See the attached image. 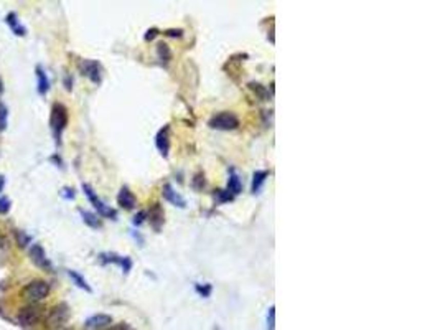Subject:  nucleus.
Masks as SVG:
<instances>
[{
	"mask_svg": "<svg viewBox=\"0 0 440 330\" xmlns=\"http://www.w3.org/2000/svg\"><path fill=\"white\" fill-rule=\"evenodd\" d=\"M50 290H51V287H50L48 282L42 281V279H35V281H31L30 284H27L25 287H23L22 296H23V299H25L27 302L38 304V302L45 301L46 297L50 296Z\"/></svg>",
	"mask_w": 440,
	"mask_h": 330,
	"instance_id": "f257e3e1",
	"label": "nucleus"
},
{
	"mask_svg": "<svg viewBox=\"0 0 440 330\" xmlns=\"http://www.w3.org/2000/svg\"><path fill=\"white\" fill-rule=\"evenodd\" d=\"M68 319H69V307L65 302H61V304L54 305V307L46 314L45 325L50 330H61L63 325L68 322Z\"/></svg>",
	"mask_w": 440,
	"mask_h": 330,
	"instance_id": "f03ea898",
	"label": "nucleus"
},
{
	"mask_svg": "<svg viewBox=\"0 0 440 330\" xmlns=\"http://www.w3.org/2000/svg\"><path fill=\"white\" fill-rule=\"evenodd\" d=\"M50 124H51V131L54 134V139H56V144H60L61 134H63V131H65L66 124H68V111L63 104H54L51 107Z\"/></svg>",
	"mask_w": 440,
	"mask_h": 330,
	"instance_id": "7ed1b4c3",
	"label": "nucleus"
},
{
	"mask_svg": "<svg viewBox=\"0 0 440 330\" xmlns=\"http://www.w3.org/2000/svg\"><path fill=\"white\" fill-rule=\"evenodd\" d=\"M208 125L211 129H218V131H233L239 125V119L236 114L224 111V113H219L211 117Z\"/></svg>",
	"mask_w": 440,
	"mask_h": 330,
	"instance_id": "20e7f679",
	"label": "nucleus"
},
{
	"mask_svg": "<svg viewBox=\"0 0 440 330\" xmlns=\"http://www.w3.org/2000/svg\"><path fill=\"white\" fill-rule=\"evenodd\" d=\"M42 317H43V309L36 304H30L27 307L20 309L18 312V322L23 327H31L38 324Z\"/></svg>",
	"mask_w": 440,
	"mask_h": 330,
	"instance_id": "39448f33",
	"label": "nucleus"
},
{
	"mask_svg": "<svg viewBox=\"0 0 440 330\" xmlns=\"http://www.w3.org/2000/svg\"><path fill=\"white\" fill-rule=\"evenodd\" d=\"M83 190H84L86 196L89 198V201L94 205V208L98 210L99 215H103V216H106V218H116V210H112V208H109L107 205H104V203L98 198L96 193H94V190H92V188H91L88 184L83 185Z\"/></svg>",
	"mask_w": 440,
	"mask_h": 330,
	"instance_id": "423d86ee",
	"label": "nucleus"
},
{
	"mask_svg": "<svg viewBox=\"0 0 440 330\" xmlns=\"http://www.w3.org/2000/svg\"><path fill=\"white\" fill-rule=\"evenodd\" d=\"M81 71L83 75H86L89 78L92 83L99 84L101 83V76H103V69H101V65L98 61H92V60H84L81 63Z\"/></svg>",
	"mask_w": 440,
	"mask_h": 330,
	"instance_id": "0eeeda50",
	"label": "nucleus"
},
{
	"mask_svg": "<svg viewBox=\"0 0 440 330\" xmlns=\"http://www.w3.org/2000/svg\"><path fill=\"white\" fill-rule=\"evenodd\" d=\"M99 259L103 264H107V263H116L119 264L124 272H129L130 268H132V261L130 258H125V256H119L116 253H101L99 254Z\"/></svg>",
	"mask_w": 440,
	"mask_h": 330,
	"instance_id": "6e6552de",
	"label": "nucleus"
},
{
	"mask_svg": "<svg viewBox=\"0 0 440 330\" xmlns=\"http://www.w3.org/2000/svg\"><path fill=\"white\" fill-rule=\"evenodd\" d=\"M30 259L33 261V264H36L38 268L42 269H51V263L50 259L46 258L45 249L40 245H33L30 248Z\"/></svg>",
	"mask_w": 440,
	"mask_h": 330,
	"instance_id": "1a4fd4ad",
	"label": "nucleus"
},
{
	"mask_svg": "<svg viewBox=\"0 0 440 330\" xmlns=\"http://www.w3.org/2000/svg\"><path fill=\"white\" fill-rule=\"evenodd\" d=\"M112 324V317L107 316V314H96V316L89 317L86 320L84 327L88 330H103L106 327H109Z\"/></svg>",
	"mask_w": 440,
	"mask_h": 330,
	"instance_id": "9d476101",
	"label": "nucleus"
},
{
	"mask_svg": "<svg viewBox=\"0 0 440 330\" xmlns=\"http://www.w3.org/2000/svg\"><path fill=\"white\" fill-rule=\"evenodd\" d=\"M155 145L163 157H168V151H170V127L168 125H165V127H162L157 132Z\"/></svg>",
	"mask_w": 440,
	"mask_h": 330,
	"instance_id": "9b49d317",
	"label": "nucleus"
},
{
	"mask_svg": "<svg viewBox=\"0 0 440 330\" xmlns=\"http://www.w3.org/2000/svg\"><path fill=\"white\" fill-rule=\"evenodd\" d=\"M163 196H165V200L171 203V205L180 207V208H185V207H186L185 198H183V196L180 195V193H177V192L174 190V187H171L170 184L163 185Z\"/></svg>",
	"mask_w": 440,
	"mask_h": 330,
	"instance_id": "f8f14e48",
	"label": "nucleus"
},
{
	"mask_svg": "<svg viewBox=\"0 0 440 330\" xmlns=\"http://www.w3.org/2000/svg\"><path fill=\"white\" fill-rule=\"evenodd\" d=\"M117 201H119V205L122 208H125V210H132L133 207H136V203H137L136 196H133V193L129 190L127 187L121 188L119 195H117Z\"/></svg>",
	"mask_w": 440,
	"mask_h": 330,
	"instance_id": "ddd939ff",
	"label": "nucleus"
},
{
	"mask_svg": "<svg viewBox=\"0 0 440 330\" xmlns=\"http://www.w3.org/2000/svg\"><path fill=\"white\" fill-rule=\"evenodd\" d=\"M148 218H150L152 226L159 231L160 226L163 225V210L159 203H154V207L150 208V211H148Z\"/></svg>",
	"mask_w": 440,
	"mask_h": 330,
	"instance_id": "4468645a",
	"label": "nucleus"
},
{
	"mask_svg": "<svg viewBox=\"0 0 440 330\" xmlns=\"http://www.w3.org/2000/svg\"><path fill=\"white\" fill-rule=\"evenodd\" d=\"M241 190H242L241 178H239V175L236 174L234 170H231L229 180H227V192H229V193L234 196V195H239V193H241Z\"/></svg>",
	"mask_w": 440,
	"mask_h": 330,
	"instance_id": "2eb2a0df",
	"label": "nucleus"
},
{
	"mask_svg": "<svg viewBox=\"0 0 440 330\" xmlns=\"http://www.w3.org/2000/svg\"><path fill=\"white\" fill-rule=\"evenodd\" d=\"M269 177V172L267 170H257L254 172L253 175V193H259L261 192V188L265 182V178Z\"/></svg>",
	"mask_w": 440,
	"mask_h": 330,
	"instance_id": "dca6fc26",
	"label": "nucleus"
},
{
	"mask_svg": "<svg viewBox=\"0 0 440 330\" xmlns=\"http://www.w3.org/2000/svg\"><path fill=\"white\" fill-rule=\"evenodd\" d=\"M36 78H38V93L40 94H46L50 89V81H48V76L43 71V68L36 66Z\"/></svg>",
	"mask_w": 440,
	"mask_h": 330,
	"instance_id": "f3484780",
	"label": "nucleus"
},
{
	"mask_svg": "<svg viewBox=\"0 0 440 330\" xmlns=\"http://www.w3.org/2000/svg\"><path fill=\"white\" fill-rule=\"evenodd\" d=\"M157 54H159L160 61L165 63V65H167V63L171 60V50H170V46L167 43H159V45H157Z\"/></svg>",
	"mask_w": 440,
	"mask_h": 330,
	"instance_id": "a211bd4d",
	"label": "nucleus"
},
{
	"mask_svg": "<svg viewBox=\"0 0 440 330\" xmlns=\"http://www.w3.org/2000/svg\"><path fill=\"white\" fill-rule=\"evenodd\" d=\"M68 274H69V278H71L73 281H74V284L78 286V287H81V289H84L86 292H92V289H91V286L88 284V282H86V279L81 276V274H78L76 271H68Z\"/></svg>",
	"mask_w": 440,
	"mask_h": 330,
	"instance_id": "6ab92c4d",
	"label": "nucleus"
},
{
	"mask_svg": "<svg viewBox=\"0 0 440 330\" xmlns=\"http://www.w3.org/2000/svg\"><path fill=\"white\" fill-rule=\"evenodd\" d=\"M7 23H9L10 28L13 30V33H17V35H20V36L27 33L25 28H23L20 23L17 22V17H15V13H10L9 17H7Z\"/></svg>",
	"mask_w": 440,
	"mask_h": 330,
	"instance_id": "aec40b11",
	"label": "nucleus"
},
{
	"mask_svg": "<svg viewBox=\"0 0 440 330\" xmlns=\"http://www.w3.org/2000/svg\"><path fill=\"white\" fill-rule=\"evenodd\" d=\"M81 216L84 219V223L89 225L91 228H101V222H99V218L96 215L89 213V211H83L81 210Z\"/></svg>",
	"mask_w": 440,
	"mask_h": 330,
	"instance_id": "412c9836",
	"label": "nucleus"
},
{
	"mask_svg": "<svg viewBox=\"0 0 440 330\" xmlns=\"http://www.w3.org/2000/svg\"><path fill=\"white\" fill-rule=\"evenodd\" d=\"M15 236H17V243H18V246H20V248H27V246H28V243L31 241V240H30V236H27V234H25V233H22L20 230L15 231Z\"/></svg>",
	"mask_w": 440,
	"mask_h": 330,
	"instance_id": "4be33fe9",
	"label": "nucleus"
},
{
	"mask_svg": "<svg viewBox=\"0 0 440 330\" xmlns=\"http://www.w3.org/2000/svg\"><path fill=\"white\" fill-rule=\"evenodd\" d=\"M274 322H276V309H274V305H271L269 307V312H267V330H274Z\"/></svg>",
	"mask_w": 440,
	"mask_h": 330,
	"instance_id": "5701e85b",
	"label": "nucleus"
},
{
	"mask_svg": "<svg viewBox=\"0 0 440 330\" xmlns=\"http://www.w3.org/2000/svg\"><path fill=\"white\" fill-rule=\"evenodd\" d=\"M215 198H218V201H219V203H224V201L233 200V195H231L229 192H227V190H216Z\"/></svg>",
	"mask_w": 440,
	"mask_h": 330,
	"instance_id": "b1692460",
	"label": "nucleus"
},
{
	"mask_svg": "<svg viewBox=\"0 0 440 330\" xmlns=\"http://www.w3.org/2000/svg\"><path fill=\"white\" fill-rule=\"evenodd\" d=\"M249 86H251V89H253L254 93H257L259 96H261L262 99H267V98H269V93H267V91L264 89V86L257 84V83H251Z\"/></svg>",
	"mask_w": 440,
	"mask_h": 330,
	"instance_id": "393cba45",
	"label": "nucleus"
},
{
	"mask_svg": "<svg viewBox=\"0 0 440 330\" xmlns=\"http://www.w3.org/2000/svg\"><path fill=\"white\" fill-rule=\"evenodd\" d=\"M7 117H9L7 107L4 104H0V131H4L7 127Z\"/></svg>",
	"mask_w": 440,
	"mask_h": 330,
	"instance_id": "a878e982",
	"label": "nucleus"
},
{
	"mask_svg": "<svg viewBox=\"0 0 440 330\" xmlns=\"http://www.w3.org/2000/svg\"><path fill=\"white\" fill-rule=\"evenodd\" d=\"M10 200L7 198V196H2V198H0V213L2 215H5V213H9L10 211Z\"/></svg>",
	"mask_w": 440,
	"mask_h": 330,
	"instance_id": "bb28decb",
	"label": "nucleus"
},
{
	"mask_svg": "<svg viewBox=\"0 0 440 330\" xmlns=\"http://www.w3.org/2000/svg\"><path fill=\"white\" fill-rule=\"evenodd\" d=\"M196 292H198L200 296H203V297H209V294H211V284H205V286H196Z\"/></svg>",
	"mask_w": 440,
	"mask_h": 330,
	"instance_id": "cd10ccee",
	"label": "nucleus"
},
{
	"mask_svg": "<svg viewBox=\"0 0 440 330\" xmlns=\"http://www.w3.org/2000/svg\"><path fill=\"white\" fill-rule=\"evenodd\" d=\"M193 184H195V188H198V190H200V188H203V187H205V175H203V174H196V175H195V180H193Z\"/></svg>",
	"mask_w": 440,
	"mask_h": 330,
	"instance_id": "c85d7f7f",
	"label": "nucleus"
},
{
	"mask_svg": "<svg viewBox=\"0 0 440 330\" xmlns=\"http://www.w3.org/2000/svg\"><path fill=\"white\" fill-rule=\"evenodd\" d=\"M145 216H147V211H139V213L133 216V225H142L145 222Z\"/></svg>",
	"mask_w": 440,
	"mask_h": 330,
	"instance_id": "c756f323",
	"label": "nucleus"
},
{
	"mask_svg": "<svg viewBox=\"0 0 440 330\" xmlns=\"http://www.w3.org/2000/svg\"><path fill=\"white\" fill-rule=\"evenodd\" d=\"M165 35H168V36H174V38H182V35H183V30H175V28H170V30H167L165 31Z\"/></svg>",
	"mask_w": 440,
	"mask_h": 330,
	"instance_id": "7c9ffc66",
	"label": "nucleus"
},
{
	"mask_svg": "<svg viewBox=\"0 0 440 330\" xmlns=\"http://www.w3.org/2000/svg\"><path fill=\"white\" fill-rule=\"evenodd\" d=\"M61 195L65 196V198H68V200H73L74 198V190H73V188H63Z\"/></svg>",
	"mask_w": 440,
	"mask_h": 330,
	"instance_id": "2f4dec72",
	"label": "nucleus"
},
{
	"mask_svg": "<svg viewBox=\"0 0 440 330\" xmlns=\"http://www.w3.org/2000/svg\"><path fill=\"white\" fill-rule=\"evenodd\" d=\"M157 35H159V30H157V28H150V30H148L147 33H145V40L150 42V40H154Z\"/></svg>",
	"mask_w": 440,
	"mask_h": 330,
	"instance_id": "473e14b6",
	"label": "nucleus"
},
{
	"mask_svg": "<svg viewBox=\"0 0 440 330\" xmlns=\"http://www.w3.org/2000/svg\"><path fill=\"white\" fill-rule=\"evenodd\" d=\"M109 330H130L127 325H124V324H121V325H116V327H111Z\"/></svg>",
	"mask_w": 440,
	"mask_h": 330,
	"instance_id": "72a5a7b5",
	"label": "nucleus"
},
{
	"mask_svg": "<svg viewBox=\"0 0 440 330\" xmlns=\"http://www.w3.org/2000/svg\"><path fill=\"white\" fill-rule=\"evenodd\" d=\"M4 185H5V178L0 175V192H2V188H4Z\"/></svg>",
	"mask_w": 440,
	"mask_h": 330,
	"instance_id": "f704fd0d",
	"label": "nucleus"
},
{
	"mask_svg": "<svg viewBox=\"0 0 440 330\" xmlns=\"http://www.w3.org/2000/svg\"><path fill=\"white\" fill-rule=\"evenodd\" d=\"M2 91H4V86H2V80H0V94H2Z\"/></svg>",
	"mask_w": 440,
	"mask_h": 330,
	"instance_id": "c9c22d12",
	"label": "nucleus"
},
{
	"mask_svg": "<svg viewBox=\"0 0 440 330\" xmlns=\"http://www.w3.org/2000/svg\"><path fill=\"white\" fill-rule=\"evenodd\" d=\"M61 330H71V328H61Z\"/></svg>",
	"mask_w": 440,
	"mask_h": 330,
	"instance_id": "e433bc0d",
	"label": "nucleus"
}]
</instances>
